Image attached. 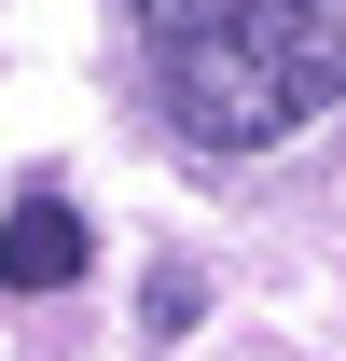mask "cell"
<instances>
[{
  "mask_svg": "<svg viewBox=\"0 0 346 361\" xmlns=\"http://www.w3.org/2000/svg\"><path fill=\"white\" fill-rule=\"evenodd\" d=\"M139 42L153 97L208 153H263L346 97V0H139Z\"/></svg>",
  "mask_w": 346,
  "mask_h": 361,
  "instance_id": "cell-1",
  "label": "cell"
},
{
  "mask_svg": "<svg viewBox=\"0 0 346 361\" xmlns=\"http://www.w3.org/2000/svg\"><path fill=\"white\" fill-rule=\"evenodd\" d=\"M84 250H97L84 209H70V195H42V180L0 209V292H70V278H84Z\"/></svg>",
  "mask_w": 346,
  "mask_h": 361,
  "instance_id": "cell-2",
  "label": "cell"
},
{
  "mask_svg": "<svg viewBox=\"0 0 346 361\" xmlns=\"http://www.w3.org/2000/svg\"><path fill=\"white\" fill-rule=\"evenodd\" d=\"M194 306H208V278H194V264H153V292H139V319H153V334H194Z\"/></svg>",
  "mask_w": 346,
  "mask_h": 361,
  "instance_id": "cell-3",
  "label": "cell"
}]
</instances>
